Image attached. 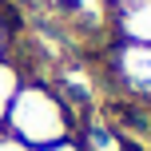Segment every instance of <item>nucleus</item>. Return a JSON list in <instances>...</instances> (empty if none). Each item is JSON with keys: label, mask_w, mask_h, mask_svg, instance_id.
I'll use <instances>...</instances> for the list:
<instances>
[{"label": "nucleus", "mask_w": 151, "mask_h": 151, "mask_svg": "<svg viewBox=\"0 0 151 151\" xmlns=\"http://www.w3.org/2000/svg\"><path fill=\"white\" fill-rule=\"evenodd\" d=\"M107 4H115V8H123V4H131V0H107Z\"/></svg>", "instance_id": "6"}, {"label": "nucleus", "mask_w": 151, "mask_h": 151, "mask_svg": "<svg viewBox=\"0 0 151 151\" xmlns=\"http://www.w3.org/2000/svg\"><path fill=\"white\" fill-rule=\"evenodd\" d=\"M20 83H24V68L12 56H4V60H0V127H4V115H8V107H12Z\"/></svg>", "instance_id": "2"}, {"label": "nucleus", "mask_w": 151, "mask_h": 151, "mask_svg": "<svg viewBox=\"0 0 151 151\" xmlns=\"http://www.w3.org/2000/svg\"><path fill=\"white\" fill-rule=\"evenodd\" d=\"M4 131L12 139H20L28 151H40V147L64 143L72 135V111L60 91H52L48 83L24 80L4 115Z\"/></svg>", "instance_id": "1"}, {"label": "nucleus", "mask_w": 151, "mask_h": 151, "mask_svg": "<svg viewBox=\"0 0 151 151\" xmlns=\"http://www.w3.org/2000/svg\"><path fill=\"white\" fill-rule=\"evenodd\" d=\"M40 151H83V147H76V143H52V147H40Z\"/></svg>", "instance_id": "4"}, {"label": "nucleus", "mask_w": 151, "mask_h": 151, "mask_svg": "<svg viewBox=\"0 0 151 151\" xmlns=\"http://www.w3.org/2000/svg\"><path fill=\"white\" fill-rule=\"evenodd\" d=\"M4 56H8V28L0 24V60H4Z\"/></svg>", "instance_id": "5"}, {"label": "nucleus", "mask_w": 151, "mask_h": 151, "mask_svg": "<svg viewBox=\"0 0 151 151\" xmlns=\"http://www.w3.org/2000/svg\"><path fill=\"white\" fill-rule=\"evenodd\" d=\"M0 151H28V147H24L20 139H12V135H8L4 127H0Z\"/></svg>", "instance_id": "3"}]
</instances>
